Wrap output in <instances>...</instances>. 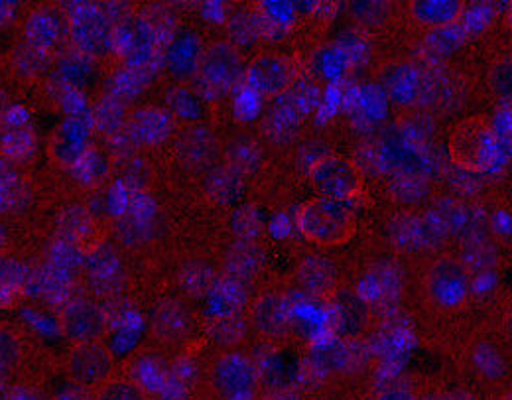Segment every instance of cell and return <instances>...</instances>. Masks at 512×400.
Returning <instances> with one entry per match:
<instances>
[{
	"label": "cell",
	"instance_id": "1",
	"mask_svg": "<svg viewBox=\"0 0 512 400\" xmlns=\"http://www.w3.org/2000/svg\"><path fill=\"white\" fill-rule=\"evenodd\" d=\"M296 227L312 245L320 249H339L355 237L359 221L347 203L318 196L300 205L296 211Z\"/></svg>",
	"mask_w": 512,
	"mask_h": 400
},
{
	"label": "cell",
	"instance_id": "2",
	"mask_svg": "<svg viewBox=\"0 0 512 400\" xmlns=\"http://www.w3.org/2000/svg\"><path fill=\"white\" fill-rule=\"evenodd\" d=\"M497 154V133L487 117H465L449 129L448 156L459 170L467 174H485L495 166Z\"/></svg>",
	"mask_w": 512,
	"mask_h": 400
},
{
	"label": "cell",
	"instance_id": "3",
	"mask_svg": "<svg viewBox=\"0 0 512 400\" xmlns=\"http://www.w3.org/2000/svg\"><path fill=\"white\" fill-rule=\"evenodd\" d=\"M308 180L320 198L333 201L359 200L365 196L367 182L359 164L351 158L325 154L310 164Z\"/></svg>",
	"mask_w": 512,
	"mask_h": 400
},
{
	"label": "cell",
	"instance_id": "4",
	"mask_svg": "<svg viewBox=\"0 0 512 400\" xmlns=\"http://www.w3.org/2000/svg\"><path fill=\"white\" fill-rule=\"evenodd\" d=\"M428 302L442 312L461 310L473 292L471 270L457 257H440L424 272Z\"/></svg>",
	"mask_w": 512,
	"mask_h": 400
},
{
	"label": "cell",
	"instance_id": "5",
	"mask_svg": "<svg viewBox=\"0 0 512 400\" xmlns=\"http://www.w3.org/2000/svg\"><path fill=\"white\" fill-rule=\"evenodd\" d=\"M69 40L85 58H105L115 50V26L95 6H79L69 14Z\"/></svg>",
	"mask_w": 512,
	"mask_h": 400
},
{
	"label": "cell",
	"instance_id": "6",
	"mask_svg": "<svg viewBox=\"0 0 512 400\" xmlns=\"http://www.w3.org/2000/svg\"><path fill=\"white\" fill-rule=\"evenodd\" d=\"M245 71L247 66L241 50L225 40L205 46L197 66L203 83L219 93L233 89L241 79H245Z\"/></svg>",
	"mask_w": 512,
	"mask_h": 400
},
{
	"label": "cell",
	"instance_id": "7",
	"mask_svg": "<svg viewBox=\"0 0 512 400\" xmlns=\"http://www.w3.org/2000/svg\"><path fill=\"white\" fill-rule=\"evenodd\" d=\"M256 385L258 373L255 363L239 351L223 353L211 365V387L221 399H253Z\"/></svg>",
	"mask_w": 512,
	"mask_h": 400
},
{
	"label": "cell",
	"instance_id": "8",
	"mask_svg": "<svg viewBox=\"0 0 512 400\" xmlns=\"http://www.w3.org/2000/svg\"><path fill=\"white\" fill-rule=\"evenodd\" d=\"M115 369L113 353L101 343H77L67 359L69 379L85 389L103 387Z\"/></svg>",
	"mask_w": 512,
	"mask_h": 400
},
{
	"label": "cell",
	"instance_id": "9",
	"mask_svg": "<svg viewBox=\"0 0 512 400\" xmlns=\"http://www.w3.org/2000/svg\"><path fill=\"white\" fill-rule=\"evenodd\" d=\"M296 81V66L284 54H262L245 71L247 87L264 99L284 95Z\"/></svg>",
	"mask_w": 512,
	"mask_h": 400
},
{
	"label": "cell",
	"instance_id": "10",
	"mask_svg": "<svg viewBox=\"0 0 512 400\" xmlns=\"http://www.w3.org/2000/svg\"><path fill=\"white\" fill-rule=\"evenodd\" d=\"M24 38L38 54L56 52L69 40V14L56 4L36 8L26 20Z\"/></svg>",
	"mask_w": 512,
	"mask_h": 400
},
{
	"label": "cell",
	"instance_id": "11",
	"mask_svg": "<svg viewBox=\"0 0 512 400\" xmlns=\"http://www.w3.org/2000/svg\"><path fill=\"white\" fill-rule=\"evenodd\" d=\"M115 50L132 69L148 66L156 54V32L152 24L138 14L127 16L115 26Z\"/></svg>",
	"mask_w": 512,
	"mask_h": 400
},
{
	"label": "cell",
	"instance_id": "12",
	"mask_svg": "<svg viewBox=\"0 0 512 400\" xmlns=\"http://www.w3.org/2000/svg\"><path fill=\"white\" fill-rule=\"evenodd\" d=\"M62 330L69 341L97 343L109 332V318L91 300H75L62 312Z\"/></svg>",
	"mask_w": 512,
	"mask_h": 400
},
{
	"label": "cell",
	"instance_id": "13",
	"mask_svg": "<svg viewBox=\"0 0 512 400\" xmlns=\"http://www.w3.org/2000/svg\"><path fill=\"white\" fill-rule=\"evenodd\" d=\"M125 131L138 146H156L174 133V115L160 107H140L128 113Z\"/></svg>",
	"mask_w": 512,
	"mask_h": 400
},
{
	"label": "cell",
	"instance_id": "14",
	"mask_svg": "<svg viewBox=\"0 0 512 400\" xmlns=\"http://www.w3.org/2000/svg\"><path fill=\"white\" fill-rule=\"evenodd\" d=\"M384 91L400 107L414 105L424 91V75L412 62H394L381 73Z\"/></svg>",
	"mask_w": 512,
	"mask_h": 400
},
{
	"label": "cell",
	"instance_id": "15",
	"mask_svg": "<svg viewBox=\"0 0 512 400\" xmlns=\"http://www.w3.org/2000/svg\"><path fill=\"white\" fill-rule=\"evenodd\" d=\"M251 322L256 332L270 339H278L290 330V308L280 294H264L251 310Z\"/></svg>",
	"mask_w": 512,
	"mask_h": 400
},
{
	"label": "cell",
	"instance_id": "16",
	"mask_svg": "<svg viewBox=\"0 0 512 400\" xmlns=\"http://www.w3.org/2000/svg\"><path fill=\"white\" fill-rule=\"evenodd\" d=\"M408 10L412 18L426 28L432 30H444L455 26L463 12L465 2L463 0H414L408 4Z\"/></svg>",
	"mask_w": 512,
	"mask_h": 400
},
{
	"label": "cell",
	"instance_id": "17",
	"mask_svg": "<svg viewBox=\"0 0 512 400\" xmlns=\"http://www.w3.org/2000/svg\"><path fill=\"white\" fill-rule=\"evenodd\" d=\"M201 52H203L201 40L193 30L178 32L166 54V67L170 75L176 79H188L195 75Z\"/></svg>",
	"mask_w": 512,
	"mask_h": 400
},
{
	"label": "cell",
	"instance_id": "18",
	"mask_svg": "<svg viewBox=\"0 0 512 400\" xmlns=\"http://www.w3.org/2000/svg\"><path fill=\"white\" fill-rule=\"evenodd\" d=\"M52 158L64 166L73 168L83 162L87 154V129L79 121H67L52 140Z\"/></svg>",
	"mask_w": 512,
	"mask_h": 400
},
{
	"label": "cell",
	"instance_id": "19",
	"mask_svg": "<svg viewBox=\"0 0 512 400\" xmlns=\"http://www.w3.org/2000/svg\"><path fill=\"white\" fill-rule=\"evenodd\" d=\"M390 196L402 207L416 211L426 207L434 198V188L428 178L418 174H402L392 178L390 182Z\"/></svg>",
	"mask_w": 512,
	"mask_h": 400
},
{
	"label": "cell",
	"instance_id": "20",
	"mask_svg": "<svg viewBox=\"0 0 512 400\" xmlns=\"http://www.w3.org/2000/svg\"><path fill=\"white\" fill-rule=\"evenodd\" d=\"M300 284L306 292L316 296H329L335 290V268L323 257H310L298 272Z\"/></svg>",
	"mask_w": 512,
	"mask_h": 400
},
{
	"label": "cell",
	"instance_id": "21",
	"mask_svg": "<svg viewBox=\"0 0 512 400\" xmlns=\"http://www.w3.org/2000/svg\"><path fill=\"white\" fill-rule=\"evenodd\" d=\"M430 231L432 229L426 225V219H422L414 211L398 217L396 223L392 225V237H396V241H398L396 245H402L406 249L426 247Z\"/></svg>",
	"mask_w": 512,
	"mask_h": 400
},
{
	"label": "cell",
	"instance_id": "22",
	"mask_svg": "<svg viewBox=\"0 0 512 400\" xmlns=\"http://www.w3.org/2000/svg\"><path fill=\"white\" fill-rule=\"evenodd\" d=\"M95 125L99 127V131L103 133H117L121 129H125L127 123V109L121 105V99L113 97V95H105L97 107H95Z\"/></svg>",
	"mask_w": 512,
	"mask_h": 400
},
{
	"label": "cell",
	"instance_id": "23",
	"mask_svg": "<svg viewBox=\"0 0 512 400\" xmlns=\"http://www.w3.org/2000/svg\"><path fill=\"white\" fill-rule=\"evenodd\" d=\"M180 150L182 154L186 156L188 162L192 164H201V162H207L213 152H215V140L211 133L203 127H193L188 133L182 136V142H180Z\"/></svg>",
	"mask_w": 512,
	"mask_h": 400
},
{
	"label": "cell",
	"instance_id": "24",
	"mask_svg": "<svg viewBox=\"0 0 512 400\" xmlns=\"http://www.w3.org/2000/svg\"><path fill=\"white\" fill-rule=\"evenodd\" d=\"M0 148L4 150V154H8L10 158H20L22 154L30 152L34 148V138L30 129L12 123L8 125L2 133H0Z\"/></svg>",
	"mask_w": 512,
	"mask_h": 400
},
{
	"label": "cell",
	"instance_id": "25",
	"mask_svg": "<svg viewBox=\"0 0 512 400\" xmlns=\"http://www.w3.org/2000/svg\"><path fill=\"white\" fill-rule=\"evenodd\" d=\"M95 400H148L144 389L128 379L107 381L103 387H99Z\"/></svg>",
	"mask_w": 512,
	"mask_h": 400
},
{
	"label": "cell",
	"instance_id": "26",
	"mask_svg": "<svg viewBox=\"0 0 512 400\" xmlns=\"http://www.w3.org/2000/svg\"><path fill=\"white\" fill-rule=\"evenodd\" d=\"M489 81L499 95L507 99L511 97V58H503L493 66L489 73Z\"/></svg>",
	"mask_w": 512,
	"mask_h": 400
},
{
	"label": "cell",
	"instance_id": "27",
	"mask_svg": "<svg viewBox=\"0 0 512 400\" xmlns=\"http://www.w3.org/2000/svg\"><path fill=\"white\" fill-rule=\"evenodd\" d=\"M375 400H420V397L412 389H408V387L392 385V387L383 389Z\"/></svg>",
	"mask_w": 512,
	"mask_h": 400
},
{
	"label": "cell",
	"instance_id": "28",
	"mask_svg": "<svg viewBox=\"0 0 512 400\" xmlns=\"http://www.w3.org/2000/svg\"><path fill=\"white\" fill-rule=\"evenodd\" d=\"M440 400H475L473 397H469V395H465V393H451L448 397H444V399Z\"/></svg>",
	"mask_w": 512,
	"mask_h": 400
}]
</instances>
